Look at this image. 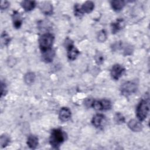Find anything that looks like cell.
Segmentation results:
<instances>
[{"label": "cell", "mask_w": 150, "mask_h": 150, "mask_svg": "<svg viewBox=\"0 0 150 150\" xmlns=\"http://www.w3.org/2000/svg\"><path fill=\"white\" fill-rule=\"evenodd\" d=\"M149 112V102L146 100H142L137 108V117L139 121H144Z\"/></svg>", "instance_id": "obj_3"}, {"label": "cell", "mask_w": 150, "mask_h": 150, "mask_svg": "<svg viewBox=\"0 0 150 150\" xmlns=\"http://www.w3.org/2000/svg\"><path fill=\"white\" fill-rule=\"evenodd\" d=\"M128 126L132 131L134 132H139L142 129V125L141 123L134 119L129 121Z\"/></svg>", "instance_id": "obj_9"}, {"label": "cell", "mask_w": 150, "mask_h": 150, "mask_svg": "<svg viewBox=\"0 0 150 150\" xmlns=\"http://www.w3.org/2000/svg\"><path fill=\"white\" fill-rule=\"evenodd\" d=\"M10 139L8 136L6 135H2L0 138V144L2 148L6 147L9 143Z\"/></svg>", "instance_id": "obj_19"}, {"label": "cell", "mask_w": 150, "mask_h": 150, "mask_svg": "<svg viewBox=\"0 0 150 150\" xmlns=\"http://www.w3.org/2000/svg\"><path fill=\"white\" fill-rule=\"evenodd\" d=\"M10 42V37L6 32L2 33L1 35V44L4 45H7Z\"/></svg>", "instance_id": "obj_23"}, {"label": "cell", "mask_w": 150, "mask_h": 150, "mask_svg": "<svg viewBox=\"0 0 150 150\" xmlns=\"http://www.w3.org/2000/svg\"><path fill=\"white\" fill-rule=\"evenodd\" d=\"M91 122L94 127L97 128L100 127L105 122V117L101 114H97L93 117Z\"/></svg>", "instance_id": "obj_7"}, {"label": "cell", "mask_w": 150, "mask_h": 150, "mask_svg": "<svg viewBox=\"0 0 150 150\" xmlns=\"http://www.w3.org/2000/svg\"><path fill=\"white\" fill-rule=\"evenodd\" d=\"M40 9L41 11L45 15L52 14L53 12V6L49 2H42L40 5Z\"/></svg>", "instance_id": "obj_11"}, {"label": "cell", "mask_w": 150, "mask_h": 150, "mask_svg": "<svg viewBox=\"0 0 150 150\" xmlns=\"http://www.w3.org/2000/svg\"><path fill=\"white\" fill-rule=\"evenodd\" d=\"M138 88V84L133 81H129L124 83L121 87V91L125 96H130L135 93Z\"/></svg>", "instance_id": "obj_4"}, {"label": "cell", "mask_w": 150, "mask_h": 150, "mask_svg": "<svg viewBox=\"0 0 150 150\" xmlns=\"http://www.w3.org/2000/svg\"><path fill=\"white\" fill-rule=\"evenodd\" d=\"M97 39L100 42H104L107 39V33L104 30H101L98 35H97Z\"/></svg>", "instance_id": "obj_22"}, {"label": "cell", "mask_w": 150, "mask_h": 150, "mask_svg": "<svg viewBox=\"0 0 150 150\" xmlns=\"http://www.w3.org/2000/svg\"><path fill=\"white\" fill-rule=\"evenodd\" d=\"M38 138L36 136L30 135L27 139V144L31 149H35L38 145Z\"/></svg>", "instance_id": "obj_13"}, {"label": "cell", "mask_w": 150, "mask_h": 150, "mask_svg": "<svg viewBox=\"0 0 150 150\" xmlns=\"http://www.w3.org/2000/svg\"><path fill=\"white\" fill-rule=\"evenodd\" d=\"M94 8V4L92 1H86L85 2L82 6H81V10L83 12L85 13H90Z\"/></svg>", "instance_id": "obj_14"}, {"label": "cell", "mask_w": 150, "mask_h": 150, "mask_svg": "<svg viewBox=\"0 0 150 150\" xmlns=\"http://www.w3.org/2000/svg\"><path fill=\"white\" fill-rule=\"evenodd\" d=\"M114 120L117 124H121L125 122V118L120 112H117L114 115Z\"/></svg>", "instance_id": "obj_21"}, {"label": "cell", "mask_w": 150, "mask_h": 150, "mask_svg": "<svg viewBox=\"0 0 150 150\" xmlns=\"http://www.w3.org/2000/svg\"><path fill=\"white\" fill-rule=\"evenodd\" d=\"M96 62L98 64H100V63H103V56L101 55L100 53L96 54Z\"/></svg>", "instance_id": "obj_26"}, {"label": "cell", "mask_w": 150, "mask_h": 150, "mask_svg": "<svg viewBox=\"0 0 150 150\" xmlns=\"http://www.w3.org/2000/svg\"><path fill=\"white\" fill-rule=\"evenodd\" d=\"M102 110H110L111 107V102L106 99H104L100 101Z\"/></svg>", "instance_id": "obj_20"}, {"label": "cell", "mask_w": 150, "mask_h": 150, "mask_svg": "<svg viewBox=\"0 0 150 150\" xmlns=\"http://www.w3.org/2000/svg\"><path fill=\"white\" fill-rule=\"evenodd\" d=\"M7 91V89H6V86L5 85V83H4L2 81L1 82V96H3L4 95L6 94Z\"/></svg>", "instance_id": "obj_25"}, {"label": "cell", "mask_w": 150, "mask_h": 150, "mask_svg": "<svg viewBox=\"0 0 150 150\" xmlns=\"http://www.w3.org/2000/svg\"><path fill=\"white\" fill-rule=\"evenodd\" d=\"M83 12L81 8L79 6L78 4H76L74 6V15L77 16H80L83 15Z\"/></svg>", "instance_id": "obj_24"}, {"label": "cell", "mask_w": 150, "mask_h": 150, "mask_svg": "<svg viewBox=\"0 0 150 150\" xmlns=\"http://www.w3.org/2000/svg\"><path fill=\"white\" fill-rule=\"evenodd\" d=\"M35 2L33 1H23L21 2L22 7L26 11H30L32 10L35 7Z\"/></svg>", "instance_id": "obj_16"}, {"label": "cell", "mask_w": 150, "mask_h": 150, "mask_svg": "<svg viewBox=\"0 0 150 150\" xmlns=\"http://www.w3.org/2000/svg\"><path fill=\"white\" fill-rule=\"evenodd\" d=\"M64 46L67 50L68 58L71 60L76 59L79 54V51L74 46L72 41L69 38H67L64 42Z\"/></svg>", "instance_id": "obj_5"}, {"label": "cell", "mask_w": 150, "mask_h": 150, "mask_svg": "<svg viewBox=\"0 0 150 150\" xmlns=\"http://www.w3.org/2000/svg\"><path fill=\"white\" fill-rule=\"evenodd\" d=\"M71 117V111L67 107H63L59 112V118L62 121H67Z\"/></svg>", "instance_id": "obj_8"}, {"label": "cell", "mask_w": 150, "mask_h": 150, "mask_svg": "<svg viewBox=\"0 0 150 150\" xmlns=\"http://www.w3.org/2000/svg\"><path fill=\"white\" fill-rule=\"evenodd\" d=\"M125 23L123 19H118L115 22H113L111 25V30L113 33H115L124 27Z\"/></svg>", "instance_id": "obj_10"}, {"label": "cell", "mask_w": 150, "mask_h": 150, "mask_svg": "<svg viewBox=\"0 0 150 150\" xmlns=\"http://www.w3.org/2000/svg\"><path fill=\"white\" fill-rule=\"evenodd\" d=\"M125 69L119 64H114L111 70V75L114 80H118L123 74Z\"/></svg>", "instance_id": "obj_6"}, {"label": "cell", "mask_w": 150, "mask_h": 150, "mask_svg": "<svg viewBox=\"0 0 150 150\" xmlns=\"http://www.w3.org/2000/svg\"><path fill=\"white\" fill-rule=\"evenodd\" d=\"M93 101L92 99L91 98H87L85 100L84 104L87 107H91L92 106V104L93 103Z\"/></svg>", "instance_id": "obj_28"}, {"label": "cell", "mask_w": 150, "mask_h": 150, "mask_svg": "<svg viewBox=\"0 0 150 150\" xmlns=\"http://www.w3.org/2000/svg\"><path fill=\"white\" fill-rule=\"evenodd\" d=\"M54 41V36L50 33H45L40 36L39 40V47L41 51L45 52L51 49Z\"/></svg>", "instance_id": "obj_2"}, {"label": "cell", "mask_w": 150, "mask_h": 150, "mask_svg": "<svg viewBox=\"0 0 150 150\" xmlns=\"http://www.w3.org/2000/svg\"><path fill=\"white\" fill-rule=\"evenodd\" d=\"M12 18H13V26L16 28H19L21 27V26L22 25V18H21V15H19V13L18 12L15 11L13 13Z\"/></svg>", "instance_id": "obj_15"}, {"label": "cell", "mask_w": 150, "mask_h": 150, "mask_svg": "<svg viewBox=\"0 0 150 150\" xmlns=\"http://www.w3.org/2000/svg\"><path fill=\"white\" fill-rule=\"evenodd\" d=\"M35 80V74L33 72H28L24 76V81L27 84H32Z\"/></svg>", "instance_id": "obj_18"}, {"label": "cell", "mask_w": 150, "mask_h": 150, "mask_svg": "<svg viewBox=\"0 0 150 150\" xmlns=\"http://www.w3.org/2000/svg\"><path fill=\"white\" fill-rule=\"evenodd\" d=\"M111 5L114 11H120L124 8L125 3L123 1H112L111 2Z\"/></svg>", "instance_id": "obj_17"}, {"label": "cell", "mask_w": 150, "mask_h": 150, "mask_svg": "<svg viewBox=\"0 0 150 150\" xmlns=\"http://www.w3.org/2000/svg\"><path fill=\"white\" fill-rule=\"evenodd\" d=\"M54 55H55V52L54 50H53L52 49H50L47 50L43 52L42 59L45 62L47 63H49L53 60L54 57Z\"/></svg>", "instance_id": "obj_12"}, {"label": "cell", "mask_w": 150, "mask_h": 150, "mask_svg": "<svg viewBox=\"0 0 150 150\" xmlns=\"http://www.w3.org/2000/svg\"><path fill=\"white\" fill-rule=\"evenodd\" d=\"M65 139L64 134L60 129H54L51 132L50 137V144L55 148H58L61 144H62Z\"/></svg>", "instance_id": "obj_1"}, {"label": "cell", "mask_w": 150, "mask_h": 150, "mask_svg": "<svg viewBox=\"0 0 150 150\" xmlns=\"http://www.w3.org/2000/svg\"><path fill=\"white\" fill-rule=\"evenodd\" d=\"M9 5V3L8 1H1V9L2 10L3 9H6Z\"/></svg>", "instance_id": "obj_27"}]
</instances>
